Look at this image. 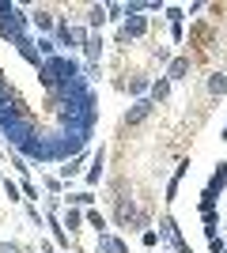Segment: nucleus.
<instances>
[{
	"mask_svg": "<svg viewBox=\"0 0 227 253\" xmlns=\"http://www.w3.org/2000/svg\"><path fill=\"white\" fill-rule=\"evenodd\" d=\"M84 159H87L84 151H80V155H72V159L65 163V167H61V178L68 181V178H76V174H84Z\"/></svg>",
	"mask_w": 227,
	"mask_h": 253,
	"instance_id": "obj_17",
	"label": "nucleus"
},
{
	"mask_svg": "<svg viewBox=\"0 0 227 253\" xmlns=\"http://www.w3.org/2000/svg\"><path fill=\"white\" fill-rule=\"evenodd\" d=\"M72 253H84V250H80V246H76V250H72Z\"/></svg>",
	"mask_w": 227,
	"mask_h": 253,
	"instance_id": "obj_31",
	"label": "nucleus"
},
{
	"mask_svg": "<svg viewBox=\"0 0 227 253\" xmlns=\"http://www.w3.org/2000/svg\"><path fill=\"white\" fill-rule=\"evenodd\" d=\"M57 19H61V15H57L53 8H31V23L34 27H38V34H42V38H49V31H57Z\"/></svg>",
	"mask_w": 227,
	"mask_h": 253,
	"instance_id": "obj_6",
	"label": "nucleus"
},
{
	"mask_svg": "<svg viewBox=\"0 0 227 253\" xmlns=\"http://www.w3.org/2000/svg\"><path fill=\"white\" fill-rule=\"evenodd\" d=\"M205 189H212V193H216V197H220V193L227 189V159H224V163H220V167H216V174L208 178V185H205Z\"/></svg>",
	"mask_w": 227,
	"mask_h": 253,
	"instance_id": "obj_15",
	"label": "nucleus"
},
{
	"mask_svg": "<svg viewBox=\"0 0 227 253\" xmlns=\"http://www.w3.org/2000/svg\"><path fill=\"white\" fill-rule=\"evenodd\" d=\"M148 31H151V19H148V15H129V19L121 23V31H118V38H114V45L140 42V38H144Z\"/></svg>",
	"mask_w": 227,
	"mask_h": 253,
	"instance_id": "obj_2",
	"label": "nucleus"
},
{
	"mask_svg": "<svg viewBox=\"0 0 227 253\" xmlns=\"http://www.w3.org/2000/svg\"><path fill=\"white\" fill-rule=\"evenodd\" d=\"M106 19H110L106 4H91V8H87V31H91V34H98V27H102Z\"/></svg>",
	"mask_w": 227,
	"mask_h": 253,
	"instance_id": "obj_11",
	"label": "nucleus"
},
{
	"mask_svg": "<svg viewBox=\"0 0 227 253\" xmlns=\"http://www.w3.org/2000/svg\"><path fill=\"white\" fill-rule=\"evenodd\" d=\"M114 201V227H129V231H151V211L140 208V204L133 201V197H110Z\"/></svg>",
	"mask_w": 227,
	"mask_h": 253,
	"instance_id": "obj_1",
	"label": "nucleus"
},
{
	"mask_svg": "<svg viewBox=\"0 0 227 253\" xmlns=\"http://www.w3.org/2000/svg\"><path fill=\"white\" fill-rule=\"evenodd\" d=\"M220 140H224V144H227V125H224V128H220Z\"/></svg>",
	"mask_w": 227,
	"mask_h": 253,
	"instance_id": "obj_30",
	"label": "nucleus"
},
{
	"mask_svg": "<svg viewBox=\"0 0 227 253\" xmlns=\"http://www.w3.org/2000/svg\"><path fill=\"white\" fill-rule=\"evenodd\" d=\"M208 250H212V253H224L227 246H224V238H208Z\"/></svg>",
	"mask_w": 227,
	"mask_h": 253,
	"instance_id": "obj_29",
	"label": "nucleus"
},
{
	"mask_svg": "<svg viewBox=\"0 0 227 253\" xmlns=\"http://www.w3.org/2000/svg\"><path fill=\"white\" fill-rule=\"evenodd\" d=\"M102 49H106V42H102V34H91V38H87V45H84V57H87V64H98Z\"/></svg>",
	"mask_w": 227,
	"mask_h": 253,
	"instance_id": "obj_12",
	"label": "nucleus"
},
{
	"mask_svg": "<svg viewBox=\"0 0 227 253\" xmlns=\"http://www.w3.org/2000/svg\"><path fill=\"white\" fill-rule=\"evenodd\" d=\"M4 197H8V201H23V197H19V185H15L11 178H4Z\"/></svg>",
	"mask_w": 227,
	"mask_h": 253,
	"instance_id": "obj_26",
	"label": "nucleus"
},
{
	"mask_svg": "<svg viewBox=\"0 0 227 253\" xmlns=\"http://www.w3.org/2000/svg\"><path fill=\"white\" fill-rule=\"evenodd\" d=\"M95 253H129V246L121 242L118 234H98V246H95Z\"/></svg>",
	"mask_w": 227,
	"mask_h": 253,
	"instance_id": "obj_9",
	"label": "nucleus"
},
{
	"mask_svg": "<svg viewBox=\"0 0 227 253\" xmlns=\"http://www.w3.org/2000/svg\"><path fill=\"white\" fill-rule=\"evenodd\" d=\"M151 114H155V102H151V98H136V102H133L129 110H125L121 125H125V128H136V125H144V121H148Z\"/></svg>",
	"mask_w": 227,
	"mask_h": 253,
	"instance_id": "obj_5",
	"label": "nucleus"
},
{
	"mask_svg": "<svg viewBox=\"0 0 227 253\" xmlns=\"http://www.w3.org/2000/svg\"><path fill=\"white\" fill-rule=\"evenodd\" d=\"M61 223H65V231H72V234H76V231H84V223H87V219H84V208H68Z\"/></svg>",
	"mask_w": 227,
	"mask_h": 253,
	"instance_id": "obj_16",
	"label": "nucleus"
},
{
	"mask_svg": "<svg viewBox=\"0 0 227 253\" xmlns=\"http://www.w3.org/2000/svg\"><path fill=\"white\" fill-rule=\"evenodd\" d=\"M224 253H227V250H224Z\"/></svg>",
	"mask_w": 227,
	"mask_h": 253,
	"instance_id": "obj_32",
	"label": "nucleus"
},
{
	"mask_svg": "<svg viewBox=\"0 0 227 253\" xmlns=\"http://www.w3.org/2000/svg\"><path fill=\"white\" fill-rule=\"evenodd\" d=\"M189 45H193L197 53H208L212 45H216V31H212V23H208V19L189 23Z\"/></svg>",
	"mask_w": 227,
	"mask_h": 253,
	"instance_id": "obj_3",
	"label": "nucleus"
},
{
	"mask_svg": "<svg viewBox=\"0 0 227 253\" xmlns=\"http://www.w3.org/2000/svg\"><path fill=\"white\" fill-rule=\"evenodd\" d=\"M189 72H193V53H182V57H174L171 64H167V80L171 84H182V80H189Z\"/></svg>",
	"mask_w": 227,
	"mask_h": 253,
	"instance_id": "obj_7",
	"label": "nucleus"
},
{
	"mask_svg": "<svg viewBox=\"0 0 227 253\" xmlns=\"http://www.w3.org/2000/svg\"><path fill=\"white\" fill-rule=\"evenodd\" d=\"M185 170H189V159H182V163L174 167V178H171V185H167V201H174V193H178V181L185 178Z\"/></svg>",
	"mask_w": 227,
	"mask_h": 253,
	"instance_id": "obj_19",
	"label": "nucleus"
},
{
	"mask_svg": "<svg viewBox=\"0 0 227 253\" xmlns=\"http://www.w3.org/2000/svg\"><path fill=\"white\" fill-rule=\"evenodd\" d=\"M61 189H65V185H61V178H45V193H49V197H57Z\"/></svg>",
	"mask_w": 227,
	"mask_h": 253,
	"instance_id": "obj_27",
	"label": "nucleus"
},
{
	"mask_svg": "<svg viewBox=\"0 0 227 253\" xmlns=\"http://www.w3.org/2000/svg\"><path fill=\"white\" fill-rule=\"evenodd\" d=\"M159 238H163V246H171L174 253H193L189 246L182 242V234H178V223H174V215H159Z\"/></svg>",
	"mask_w": 227,
	"mask_h": 253,
	"instance_id": "obj_4",
	"label": "nucleus"
},
{
	"mask_svg": "<svg viewBox=\"0 0 227 253\" xmlns=\"http://www.w3.org/2000/svg\"><path fill=\"white\" fill-rule=\"evenodd\" d=\"M27 215H31V223H38V227H45V211H38V204H27Z\"/></svg>",
	"mask_w": 227,
	"mask_h": 253,
	"instance_id": "obj_25",
	"label": "nucleus"
},
{
	"mask_svg": "<svg viewBox=\"0 0 227 253\" xmlns=\"http://www.w3.org/2000/svg\"><path fill=\"white\" fill-rule=\"evenodd\" d=\"M216 204H220V197L212 189L201 193V204H197V208H201V219H205V215H216Z\"/></svg>",
	"mask_w": 227,
	"mask_h": 253,
	"instance_id": "obj_18",
	"label": "nucleus"
},
{
	"mask_svg": "<svg viewBox=\"0 0 227 253\" xmlns=\"http://www.w3.org/2000/svg\"><path fill=\"white\" fill-rule=\"evenodd\" d=\"M140 242L148 246V250H155V246H159L163 238H159V231H155V227H151V231H144V234H140Z\"/></svg>",
	"mask_w": 227,
	"mask_h": 253,
	"instance_id": "obj_24",
	"label": "nucleus"
},
{
	"mask_svg": "<svg viewBox=\"0 0 227 253\" xmlns=\"http://www.w3.org/2000/svg\"><path fill=\"white\" fill-rule=\"evenodd\" d=\"M102 170H106V148H98L95 159H91V170H84V181L87 185H98L102 181Z\"/></svg>",
	"mask_w": 227,
	"mask_h": 253,
	"instance_id": "obj_8",
	"label": "nucleus"
},
{
	"mask_svg": "<svg viewBox=\"0 0 227 253\" xmlns=\"http://www.w3.org/2000/svg\"><path fill=\"white\" fill-rule=\"evenodd\" d=\"M91 204H95L91 189H84V193H68V208H91Z\"/></svg>",
	"mask_w": 227,
	"mask_h": 253,
	"instance_id": "obj_20",
	"label": "nucleus"
},
{
	"mask_svg": "<svg viewBox=\"0 0 227 253\" xmlns=\"http://www.w3.org/2000/svg\"><path fill=\"white\" fill-rule=\"evenodd\" d=\"M34 45H38V53H42V61H53V57H57V42H53V38H38Z\"/></svg>",
	"mask_w": 227,
	"mask_h": 253,
	"instance_id": "obj_21",
	"label": "nucleus"
},
{
	"mask_svg": "<svg viewBox=\"0 0 227 253\" xmlns=\"http://www.w3.org/2000/svg\"><path fill=\"white\" fill-rule=\"evenodd\" d=\"M84 219H87V227L91 231H98V234H110V227H106V215L98 208H84Z\"/></svg>",
	"mask_w": 227,
	"mask_h": 253,
	"instance_id": "obj_14",
	"label": "nucleus"
},
{
	"mask_svg": "<svg viewBox=\"0 0 227 253\" xmlns=\"http://www.w3.org/2000/svg\"><path fill=\"white\" fill-rule=\"evenodd\" d=\"M23 193H27V197H31V201H38V185H34L31 178H23Z\"/></svg>",
	"mask_w": 227,
	"mask_h": 253,
	"instance_id": "obj_28",
	"label": "nucleus"
},
{
	"mask_svg": "<svg viewBox=\"0 0 227 253\" xmlns=\"http://www.w3.org/2000/svg\"><path fill=\"white\" fill-rule=\"evenodd\" d=\"M163 15H167V23H171V27H182V19H185V11L178 8V4H167V11H163Z\"/></svg>",
	"mask_w": 227,
	"mask_h": 253,
	"instance_id": "obj_22",
	"label": "nucleus"
},
{
	"mask_svg": "<svg viewBox=\"0 0 227 253\" xmlns=\"http://www.w3.org/2000/svg\"><path fill=\"white\" fill-rule=\"evenodd\" d=\"M205 87H208V95H212V98H227V72H208Z\"/></svg>",
	"mask_w": 227,
	"mask_h": 253,
	"instance_id": "obj_10",
	"label": "nucleus"
},
{
	"mask_svg": "<svg viewBox=\"0 0 227 253\" xmlns=\"http://www.w3.org/2000/svg\"><path fill=\"white\" fill-rule=\"evenodd\" d=\"M106 15H110L114 23H125V19H129V11H125V4H106Z\"/></svg>",
	"mask_w": 227,
	"mask_h": 253,
	"instance_id": "obj_23",
	"label": "nucleus"
},
{
	"mask_svg": "<svg viewBox=\"0 0 227 253\" xmlns=\"http://www.w3.org/2000/svg\"><path fill=\"white\" fill-rule=\"evenodd\" d=\"M151 102L159 106V102H167V98H171V80H167V76H159V80H151Z\"/></svg>",
	"mask_w": 227,
	"mask_h": 253,
	"instance_id": "obj_13",
	"label": "nucleus"
}]
</instances>
